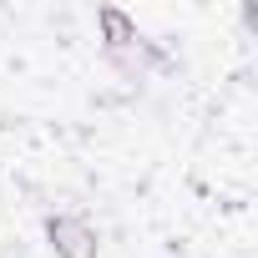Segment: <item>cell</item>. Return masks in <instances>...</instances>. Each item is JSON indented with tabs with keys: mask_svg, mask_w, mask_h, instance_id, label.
Masks as SVG:
<instances>
[{
	"mask_svg": "<svg viewBox=\"0 0 258 258\" xmlns=\"http://www.w3.org/2000/svg\"><path fill=\"white\" fill-rule=\"evenodd\" d=\"M46 243L56 258H96L101 253L96 228L81 213H46Z\"/></svg>",
	"mask_w": 258,
	"mask_h": 258,
	"instance_id": "obj_1",
	"label": "cell"
},
{
	"mask_svg": "<svg viewBox=\"0 0 258 258\" xmlns=\"http://www.w3.org/2000/svg\"><path fill=\"white\" fill-rule=\"evenodd\" d=\"M96 26H101V56L106 61H116V56H132L147 36L137 31V21L126 16V11H116V6H101L96 11Z\"/></svg>",
	"mask_w": 258,
	"mask_h": 258,
	"instance_id": "obj_2",
	"label": "cell"
}]
</instances>
